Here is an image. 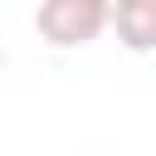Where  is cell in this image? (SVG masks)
I'll return each mask as SVG.
<instances>
[{
	"label": "cell",
	"mask_w": 156,
	"mask_h": 156,
	"mask_svg": "<svg viewBox=\"0 0 156 156\" xmlns=\"http://www.w3.org/2000/svg\"><path fill=\"white\" fill-rule=\"evenodd\" d=\"M0 68H5V49H0Z\"/></svg>",
	"instance_id": "3957f363"
},
{
	"label": "cell",
	"mask_w": 156,
	"mask_h": 156,
	"mask_svg": "<svg viewBox=\"0 0 156 156\" xmlns=\"http://www.w3.org/2000/svg\"><path fill=\"white\" fill-rule=\"evenodd\" d=\"M112 24V0H39L34 29L49 49H83Z\"/></svg>",
	"instance_id": "6da1fadb"
},
{
	"label": "cell",
	"mask_w": 156,
	"mask_h": 156,
	"mask_svg": "<svg viewBox=\"0 0 156 156\" xmlns=\"http://www.w3.org/2000/svg\"><path fill=\"white\" fill-rule=\"evenodd\" d=\"M112 29L122 49L156 54V0H112Z\"/></svg>",
	"instance_id": "7a4b0ae2"
}]
</instances>
